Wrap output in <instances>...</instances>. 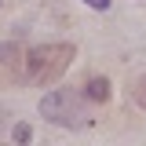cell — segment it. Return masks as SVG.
Listing matches in <instances>:
<instances>
[{
    "label": "cell",
    "mask_w": 146,
    "mask_h": 146,
    "mask_svg": "<svg viewBox=\"0 0 146 146\" xmlns=\"http://www.w3.org/2000/svg\"><path fill=\"white\" fill-rule=\"evenodd\" d=\"M73 62V44H44L33 48L26 58V77L33 84H55Z\"/></svg>",
    "instance_id": "cell-1"
},
{
    "label": "cell",
    "mask_w": 146,
    "mask_h": 146,
    "mask_svg": "<svg viewBox=\"0 0 146 146\" xmlns=\"http://www.w3.org/2000/svg\"><path fill=\"white\" fill-rule=\"evenodd\" d=\"M40 113L48 121H55V124H66V128L84 124V117H88L84 106H80V95L70 91V88H55L51 95H44L40 99Z\"/></svg>",
    "instance_id": "cell-2"
},
{
    "label": "cell",
    "mask_w": 146,
    "mask_h": 146,
    "mask_svg": "<svg viewBox=\"0 0 146 146\" xmlns=\"http://www.w3.org/2000/svg\"><path fill=\"white\" fill-rule=\"evenodd\" d=\"M84 99H91V102H110V80L106 77H88Z\"/></svg>",
    "instance_id": "cell-3"
},
{
    "label": "cell",
    "mask_w": 146,
    "mask_h": 146,
    "mask_svg": "<svg viewBox=\"0 0 146 146\" xmlns=\"http://www.w3.org/2000/svg\"><path fill=\"white\" fill-rule=\"evenodd\" d=\"M0 66H18V48L15 44H0Z\"/></svg>",
    "instance_id": "cell-4"
},
{
    "label": "cell",
    "mask_w": 146,
    "mask_h": 146,
    "mask_svg": "<svg viewBox=\"0 0 146 146\" xmlns=\"http://www.w3.org/2000/svg\"><path fill=\"white\" fill-rule=\"evenodd\" d=\"M131 99H135V102L146 110V77H139V80L131 84Z\"/></svg>",
    "instance_id": "cell-5"
},
{
    "label": "cell",
    "mask_w": 146,
    "mask_h": 146,
    "mask_svg": "<svg viewBox=\"0 0 146 146\" xmlns=\"http://www.w3.org/2000/svg\"><path fill=\"white\" fill-rule=\"evenodd\" d=\"M15 139H18V143H26V139H29V124H18V128H15Z\"/></svg>",
    "instance_id": "cell-6"
},
{
    "label": "cell",
    "mask_w": 146,
    "mask_h": 146,
    "mask_svg": "<svg viewBox=\"0 0 146 146\" xmlns=\"http://www.w3.org/2000/svg\"><path fill=\"white\" fill-rule=\"evenodd\" d=\"M84 4H88V7H95V11H106V7H110V0H84Z\"/></svg>",
    "instance_id": "cell-7"
}]
</instances>
